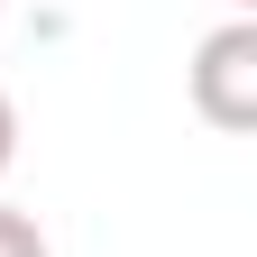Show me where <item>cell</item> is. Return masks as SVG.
Instances as JSON below:
<instances>
[{"label": "cell", "mask_w": 257, "mask_h": 257, "mask_svg": "<svg viewBox=\"0 0 257 257\" xmlns=\"http://www.w3.org/2000/svg\"><path fill=\"white\" fill-rule=\"evenodd\" d=\"M184 83H193V110H202V119L220 128V138L257 128V19H230V28H211V37L193 46Z\"/></svg>", "instance_id": "1"}, {"label": "cell", "mask_w": 257, "mask_h": 257, "mask_svg": "<svg viewBox=\"0 0 257 257\" xmlns=\"http://www.w3.org/2000/svg\"><path fill=\"white\" fill-rule=\"evenodd\" d=\"M0 257H46V230L28 211H10V202H0Z\"/></svg>", "instance_id": "2"}, {"label": "cell", "mask_w": 257, "mask_h": 257, "mask_svg": "<svg viewBox=\"0 0 257 257\" xmlns=\"http://www.w3.org/2000/svg\"><path fill=\"white\" fill-rule=\"evenodd\" d=\"M10 156H19V110H10V92H0V175H10Z\"/></svg>", "instance_id": "3"}, {"label": "cell", "mask_w": 257, "mask_h": 257, "mask_svg": "<svg viewBox=\"0 0 257 257\" xmlns=\"http://www.w3.org/2000/svg\"><path fill=\"white\" fill-rule=\"evenodd\" d=\"M230 10H239V19H248V10H257V0H230Z\"/></svg>", "instance_id": "4"}, {"label": "cell", "mask_w": 257, "mask_h": 257, "mask_svg": "<svg viewBox=\"0 0 257 257\" xmlns=\"http://www.w3.org/2000/svg\"><path fill=\"white\" fill-rule=\"evenodd\" d=\"M0 10H10V0H0Z\"/></svg>", "instance_id": "5"}]
</instances>
